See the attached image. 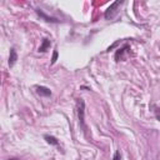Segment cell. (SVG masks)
I'll use <instances>...</instances> for the list:
<instances>
[{"instance_id": "cell-1", "label": "cell", "mask_w": 160, "mask_h": 160, "mask_svg": "<svg viewBox=\"0 0 160 160\" xmlns=\"http://www.w3.org/2000/svg\"><path fill=\"white\" fill-rule=\"evenodd\" d=\"M76 103H78V116H79L80 126H82L84 130H86V126L84 123L85 121V103L83 99H78Z\"/></svg>"}, {"instance_id": "cell-2", "label": "cell", "mask_w": 160, "mask_h": 160, "mask_svg": "<svg viewBox=\"0 0 160 160\" xmlns=\"http://www.w3.org/2000/svg\"><path fill=\"white\" fill-rule=\"evenodd\" d=\"M123 4V2H115L111 4L106 10H105V14H104V18L106 20H111L116 17V14L119 13V6Z\"/></svg>"}, {"instance_id": "cell-3", "label": "cell", "mask_w": 160, "mask_h": 160, "mask_svg": "<svg viewBox=\"0 0 160 160\" xmlns=\"http://www.w3.org/2000/svg\"><path fill=\"white\" fill-rule=\"evenodd\" d=\"M36 93L40 95V97H45V98L51 95V90L46 86H36Z\"/></svg>"}, {"instance_id": "cell-4", "label": "cell", "mask_w": 160, "mask_h": 160, "mask_svg": "<svg viewBox=\"0 0 160 160\" xmlns=\"http://www.w3.org/2000/svg\"><path fill=\"white\" fill-rule=\"evenodd\" d=\"M18 60V54H17V50H15V48H11L10 49V56H9V67H14L15 63Z\"/></svg>"}, {"instance_id": "cell-5", "label": "cell", "mask_w": 160, "mask_h": 160, "mask_svg": "<svg viewBox=\"0 0 160 160\" xmlns=\"http://www.w3.org/2000/svg\"><path fill=\"white\" fill-rule=\"evenodd\" d=\"M36 13L40 15V17L45 20V21H49V23H59V20L58 19H55V18H51V17H48V15L46 14H44L40 9H36Z\"/></svg>"}, {"instance_id": "cell-6", "label": "cell", "mask_w": 160, "mask_h": 160, "mask_svg": "<svg viewBox=\"0 0 160 160\" xmlns=\"http://www.w3.org/2000/svg\"><path fill=\"white\" fill-rule=\"evenodd\" d=\"M50 45H51V41H50L49 39H43V44H41L40 48H39V51H40V53L46 51V50L50 48Z\"/></svg>"}, {"instance_id": "cell-7", "label": "cell", "mask_w": 160, "mask_h": 160, "mask_svg": "<svg viewBox=\"0 0 160 160\" xmlns=\"http://www.w3.org/2000/svg\"><path fill=\"white\" fill-rule=\"evenodd\" d=\"M44 139L46 140L48 144H50V145H54V147H58L59 145V141L54 138V136H50V135H45Z\"/></svg>"}, {"instance_id": "cell-8", "label": "cell", "mask_w": 160, "mask_h": 160, "mask_svg": "<svg viewBox=\"0 0 160 160\" xmlns=\"http://www.w3.org/2000/svg\"><path fill=\"white\" fill-rule=\"evenodd\" d=\"M56 60H58V51L54 50V53H53V58H51V64H55Z\"/></svg>"}, {"instance_id": "cell-9", "label": "cell", "mask_w": 160, "mask_h": 160, "mask_svg": "<svg viewBox=\"0 0 160 160\" xmlns=\"http://www.w3.org/2000/svg\"><path fill=\"white\" fill-rule=\"evenodd\" d=\"M113 160H121V154H120V151L118 150L115 154H114V158H113Z\"/></svg>"}]
</instances>
